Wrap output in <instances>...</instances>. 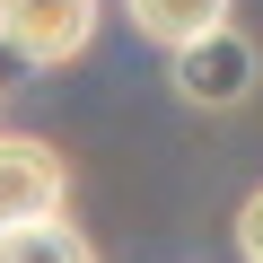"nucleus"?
<instances>
[{"label":"nucleus","mask_w":263,"mask_h":263,"mask_svg":"<svg viewBox=\"0 0 263 263\" xmlns=\"http://www.w3.org/2000/svg\"><path fill=\"white\" fill-rule=\"evenodd\" d=\"M70 202V167L53 141H35V132H0V228L18 219H44Z\"/></svg>","instance_id":"f03ea898"},{"label":"nucleus","mask_w":263,"mask_h":263,"mask_svg":"<svg viewBox=\"0 0 263 263\" xmlns=\"http://www.w3.org/2000/svg\"><path fill=\"white\" fill-rule=\"evenodd\" d=\"M0 44L27 70H70L97 44V0H0Z\"/></svg>","instance_id":"f257e3e1"},{"label":"nucleus","mask_w":263,"mask_h":263,"mask_svg":"<svg viewBox=\"0 0 263 263\" xmlns=\"http://www.w3.org/2000/svg\"><path fill=\"white\" fill-rule=\"evenodd\" d=\"M0 263H97V246H88L62 211H44V219L0 228Z\"/></svg>","instance_id":"39448f33"},{"label":"nucleus","mask_w":263,"mask_h":263,"mask_svg":"<svg viewBox=\"0 0 263 263\" xmlns=\"http://www.w3.org/2000/svg\"><path fill=\"white\" fill-rule=\"evenodd\" d=\"M123 18L141 27L158 53H176V44H193V35L228 27V0H123Z\"/></svg>","instance_id":"20e7f679"},{"label":"nucleus","mask_w":263,"mask_h":263,"mask_svg":"<svg viewBox=\"0 0 263 263\" xmlns=\"http://www.w3.org/2000/svg\"><path fill=\"white\" fill-rule=\"evenodd\" d=\"M237 254L246 263H263V184L246 193V211H237Z\"/></svg>","instance_id":"423d86ee"},{"label":"nucleus","mask_w":263,"mask_h":263,"mask_svg":"<svg viewBox=\"0 0 263 263\" xmlns=\"http://www.w3.org/2000/svg\"><path fill=\"white\" fill-rule=\"evenodd\" d=\"M167 62H176V97H184V105H237V97L254 88V44H246L237 27H211V35L176 44Z\"/></svg>","instance_id":"7ed1b4c3"}]
</instances>
